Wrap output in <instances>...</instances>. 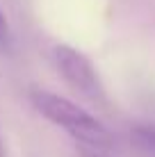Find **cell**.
Listing matches in <instances>:
<instances>
[{"label":"cell","instance_id":"1","mask_svg":"<svg viewBox=\"0 0 155 157\" xmlns=\"http://www.w3.org/2000/svg\"><path fill=\"white\" fill-rule=\"evenodd\" d=\"M30 100L41 116H46L50 123L66 130L82 146L98 148V150H105L112 146V134L105 130L103 123L98 118H94L89 112H84L82 107H78L76 102H71L68 98L37 89L30 94Z\"/></svg>","mask_w":155,"mask_h":157},{"label":"cell","instance_id":"2","mask_svg":"<svg viewBox=\"0 0 155 157\" xmlns=\"http://www.w3.org/2000/svg\"><path fill=\"white\" fill-rule=\"evenodd\" d=\"M52 62H55L60 75L64 78V82L71 84L76 91H80L82 96H89V98H98L100 96L98 73H96L94 64L82 52L62 43V46L52 48Z\"/></svg>","mask_w":155,"mask_h":157},{"label":"cell","instance_id":"3","mask_svg":"<svg viewBox=\"0 0 155 157\" xmlns=\"http://www.w3.org/2000/svg\"><path fill=\"white\" fill-rule=\"evenodd\" d=\"M130 141L144 157H155V123H146V125L132 128Z\"/></svg>","mask_w":155,"mask_h":157},{"label":"cell","instance_id":"4","mask_svg":"<svg viewBox=\"0 0 155 157\" xmlns=\"http://www.w3.org/2000/svg\"><path fill=\"white\" fill-rule=\"evenodd\" d=\"M80 157H112V155L103 153V150H98V148H89V146H84V148H80Z\"/></svg>","mask_w":155,"mask_h":157},{"label":"cell","instance_id":"5","mask_svg":"<svg viewBox=\"0 0 155 157\" xmlns=\"http://www.w3.org/2000/svg\"><path fill=\"white\" fill-rule=\"evenodd\" d=\"M7 34V21H5V14L0 12V39Z\"/></svg>","mask_w":155,"mask_h":157},{"label":"cell","instance_id":"6","mask_svg":"<svg viewBox=\"0 0 155 157\" xmlns=\"http://www.w3.org/2000/svg\"><path fill=\"white\" fill-rule=\"evenodd\" d=\"M0 157H5V144H2V137H0Z\"/></svg>","mask_w":155,"mask_h":157}]
</instances>
